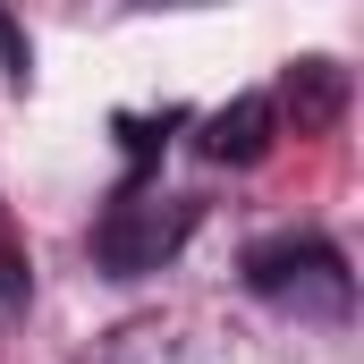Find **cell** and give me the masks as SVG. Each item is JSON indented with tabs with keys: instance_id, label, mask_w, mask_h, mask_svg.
Wrapping results in <instances>:
<instances>
[{
	"instance_id": "obj_1",
	"label": "cell",
	"mask_w": 364,
	"mask_h": 364,
	"mask_svg": "<svg viewBox=\"0 0 364 364\" xmlns=\"http://www.w3.org/2000/svg\"><path fill=\"white\" fill-rule=\"evenodd\" d=\"M186 229H195V203H186V195H136V186H127V195L102 212L93 255H102L119 279H144V272H161V263L186 246Z\"/></svg>"
},
{
	"instance_id": "obj_2",
	"label": "cell",
	"mask_w": 364,
	"mask_h": 364,
	"mask_svg": "<svg viewBox=\"0 0 364 364\" xmlns=\"http://www.w3.org/2000/svg\"><path fill=\"white\" fill-rule=\"evenodd\" d=\"M246 288L272 296V305H296V314H348V263L322 237H272V246H255L246 255Z\"/></svg>"
},
{
	"instance_id": "obj_3",
	"label": "cell",
	"mask_w": 364,
	"mask_h": 364,
	"mask_svg": "<svg viewBox=\"0 0 364 364\" xmlns=\"http://www.w3.org/2000/svg\"><path fill=\"white\" fill-rule=\"evenodd\" d=\"M272 127H279L272 93H237L229 110H212V119H203V161H229V170H255V161L272 153Z\"/></svg>"
},
{
	"instance_id": "obj_4",
	"label": "cell",
	"mask_w": 364,
	"mask_h": 364,
	"mask_svg": "<svg viewBox=\"0 0 364 364\" xmlns=\"http://www.w3.org/2000/svg\"><path fill=\"white\" fill-rule=\"evenodd\" d=\"M288 102H296V127H331L339 102H348V77H339L331 60H296V68H288Z\"/></svg>"
},
{
	"instance_id": "obj_5",
	"label": "cell",
	"mask_w": 364,
	"mask_h": 364,
	"mask_svg": "<svg viewBox=\"0 0 364 364\" xmlns=\"http://www.w3.org/2000/svg\"><path fill=\"white\" fill-rule=\"evenodd\" d=\"M9 305H26V255H17L9 212H0V314H9Z\"/></svg>"
},
{
	"instance_id": "obj_6",
	"label": "cell",
	"mask_w": 364,
	"mask_h": 364,
	"mask_svg": "<svg viewBox=\"0 0 364 364\" xmlns=\"http://www.w3.org/2000/svg\"><path fill=\"white\" fill-rule=\"evenodd\" d=\"M0 60H9V77H26V34H17L9 17H0Z\"/></svg>"
}]
</instances>
